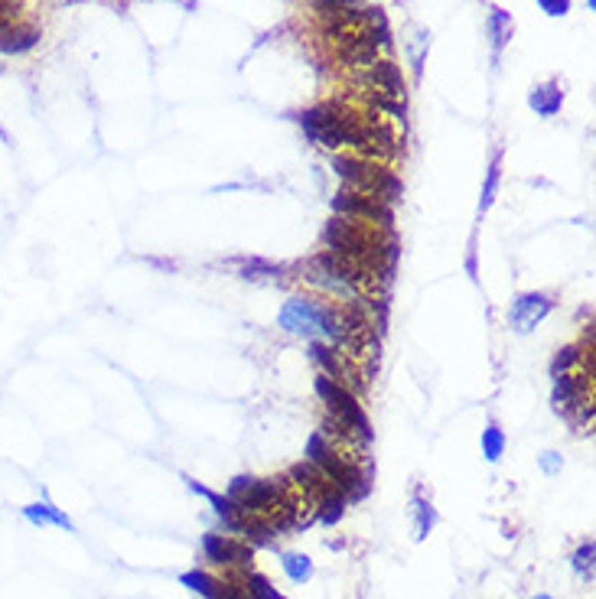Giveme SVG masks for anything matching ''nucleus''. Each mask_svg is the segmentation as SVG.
<instances>
[{"label":"nucleus","instance_id":"f257e3e1","mask_svg":"<svg viewBox=\"0 0 596 599\" xmlns=\"http://www.w3.org/2000/svg\"><path fill=\"white\" fill-rule=\"evenodd\" d=\"M284 333L300 335V339H310V343H332V345H346V326H342V313L323 300L313 297H290L281 307V317H277Z\"/></svg>","mask_w":596,"mask_h":599},{"label":"nucleus","instance_id":"f03ea898","mask_svg":"<svg viewBox=\"0 0 596 599\" xmlns=\"http://www.w3.org/2000/svg\"><path fill=\"white\" fill-rule=\"evenodd\" d=\"M323 241H326V248H330V255L346 257V261H352V264L368 271V274H378V271H382L384 245L382 238H378V228H366L358 219L332 215L323 228Z\"/></svg>","mask_w":596,"mask_h":599},{"label":"nucleus","instance_id":"7ed1b4c3","mask_svg":"<svg viewBox=\"0 0 596 599\" xmlns=\"http://www.w3.org/2000/svg\"><path fill=\"white\" fill-rule=\"evenodd\" d=\"M358 124H362V118L352 114L349 108H342L339 102L316 104L300 114L303 134L320 147H356Z\"/></svg>","mask_w":596,"mask_h":599},{"label":"nucleus","instance_id":"20e7f679","mask_svg":"<svg viewBox=\"0 0 596 599\" xmlns=\"http://www.w3.org/2000/svg\"><path fill=\"white\" fill-rule=\"evenodd\" d=\"M332 170L339 173V180L346 183L356 192H366V196H375L382 202L388 199H398L401 183L394 173H388L378 163L366 160V156H332Z\"/></svg>","mask_w":596,"mask_h":599},{"label":"nucleus","instance_id":"39448f33","mask_svg":"<svg viewBox=\"0 0 596 599\" xmlns=\"http://www.w3.org/2000/svg\"><path fill=\"white\" fill-rule=\"evenodd\" d=\"M307 462H313L316 469L323 472L326 479L339 488L346 498L366 496V479H362V472L352 466V460H346V456H339L336 450H332L326 434H313V437L307 440Z\"/></svg>","mask_w":596,"mask_h":599},{"label":"nucleus","instance_id":"423d86ee","mask_svg":"<svg viewBox=\"0 0 596 599\" xmlns=\"http://www.w3.org/2000/svg\"><path fill=\"white\" fill-rule=\"evenodd\" d=\"M313 388H316V398L326 404V411H330L332 417L339 420V424H346V427H349L352 434H358L366 443L372 440V424H368L362 404H358V398L349 388H342L339 381H332L330 375H316Z\"/></svg>","mask_w":596,"mask_h":599},{"label":"nucleus","instance_id":"0eeeda50","mask_svg":"<svg viewBox=\"0 0 596 599\" xmlns=\"http://www.w3.org/2000/svg\"><path fill=\"white\" fill-rule=\"evenodd\" d=\"M284 498V488L281 482L274 479H255V476H239V479L229 482V502L239 505L241 514H267V512H277Z\"/></svg>","mask_w":596,"mask_h":599},{"label":"nucleus","instance_id":"6e6552de","mask_svg":"<svg viewBox=\"0 0 596 599\" xmlns=\"http://www.w3.org/2000/svg\"><path fill=\"white\" fill-rule=\"evenodd\" d=\"M332 212L342 219H358V222H375V225H392V209L384 206L382 199L356 192V189H339L332 196Z\"/></svg>","mask_w":596,"mask_h":599},{"label":"nucleus","instance_id":"1a4fd4ad","mask_svg":"<svg viewBox=\"0 0 596 599\" xmlns=\"http://www.w3.org/2000/svg\"><path fill=\"white\" fill-rule=\"evenodd\" d=\"M356 150H362V156L372 163H384L392 160L398 154V138H394V130L378 118H362L358 124V138H356Z\"/></svg>","mask_w":596,"mask_h":599},{"label":"nucleus","instance_id":"9d476101","mask_svg":"<svg viewBox=\"0 0 596 599\" xmlns=\"http://www.w3.org/2000/svg\"><path fill=\"white\" fill-rule=\"evenodd\" d=\"M551 309H554V300L547 297V293H541V291L519 293L509 307V326L515 329V333L525 335L545 323V319L551 317Z\"/></svg>","mask_w":596,"mask_h":599},{"label":"nucleus","instance_id":"9b49d317","mask_svg":"<svg viewBox=\"0 0 596 599\" xmlns=\"http://www.w3.org/2000/svg\"><path fill=\"white\" fill-rule=\"evenodd\" d=\"M203 550L212 564L221 567H251V548L231 541L229 534H203Z\"/></svg>","mask_w":596,"mask_h":599},{"label":"nucleus","instance_id":"f8f14e48","mask_svg":"<svg viewBox=\"0 0 596 599\" xmlns=\"http://www.w3.org/2000/svg\"><path fill=\"white\" fill-rule=\"evenodd\" d=\"M366 85L372 88V94L375 98H392V102H398V98H404V76H401V69L394 66V62L382 59V62H372L366 72Z\"/></svg>","mask_w":596,"mask_h":599},{"label":"nucleus","instance_id":"ddd939ff","mask_svg":"<svg viewBox=\"0 0 596 599\" xmlns=\"http://www.w3.org/2000/svg\"><path fill=\"white\" fill-rule=\"evenodd\" d=\"M587 391H590V378L564 371V375L554 378V407L557 411H583Z\"/></svg>","mask_w":596,"mask_h":599},{"label":"nucleus","instance_id":"4468645a","mask_svg":"<svg viewBox=\"0 0 596 599\" xmlns=\"http://www.w3.org/2000/svg\"><path fill=\"white\" fill-rule=\"evenodd\" d=\"M40 40H43L40 26L26 23V20H17V23H10V26H0V52H4V56H23V52L36 49Z\"/></svg>","mask_w":596,"mask_h":599},{"label":"nucleus","instance_id":"2eb2a0df","mask_svg":"<svg viewBox=\"0 0 596 599\" xmlns=\"http://www.w3.org/2000/svg\"><path fill=\"white\" fill-rule=\"evenodd\" d=\"M310 355H313V362L323 365V375H330L332 381H349V362L342 359V355H349V352H342L326 343H313L310 345Z\"/></svg>","mask_w":596,"mask_h":599},{"label":"nucleus","instance_id":"dca6fc26","mask_svg":"<svg viewBox=\"0 0 596 599\" xmlns=\"http://www.w3.org/2000/svg\"><path fill=\"white\" fill-rule=\"evenodd\" d=\"M528 104L535 108V114H541V118H554V114L561 112V104H564L561 82H545V85L531 88Z\"/></svg>","mask_w":596,"mask_h":599},{"label":"nucleus","instance_id":"f3484780","mask_svg":"<svg viewBox=\"0 0 596 599\" xmlns=\"http://www.w3.org/2000/svg\"><path fill=\"white\" fill-rule=\"evenodd\" d=\"M511 30H515V23H511L509 10H502V7L489 10L486 33H489V40H492V59H499V56H502V49L509 46V40H511Z\"/></svg>","mask_w":596,"mask_h":599},{"label":"nucleus","instance_id":"a211bd4d","mask_svg":"<svg viewBox=\"0 0 596 599\" xmlns=\"http://www.w3.org/2000/svg\"><path fill=\"white\" fill-rule=\"evenodd\" d=\"M23 514L33 524H56V528L72 531V518H68L66 512H59L56 505H50V502H33V505L23 508Z\"/></svg>","mask_w":596,"mask_h":599},{"label":"nucleus","instance_id":"6ab92c4d","mask_svg":"<svg viewBox=\"0 0 596 599\" xmlns=\"http://www.w3.org/2000/svg\"><path fill=\"white\" fill-rule=\"evenodd\" d=\"M179 583L189 586L193 593H199V596H205V599H221V580L209 577L205 570H186V574L179 577Z\"/></svg>","mask_w":596,"mask_h":599},{"label":"nucleus","instance_id":"aec40b11","mask_svg":"<svg viewBox=\"0 0 596 599\" xmlns=\"http://www.w3.org/2000/svg\"><path fill=\"white\" fill-rule=\"evenodd\" d=\"M499 183H502V154H495L489 163L486 183H483V196H479V215H486L495 202V192H499Z\"/></svg>","mask_w":596,"mask_h":599},{"label":"nucleus","instance_id":"412c9836","mask_svg":"<svg viewBox=\"0 0 596 599\" xmlns=\"http://www.w3.org/2000/svg\"><path fill=\"white\" fill-rule=\"evenodd\" d=\"M281 564H284V574H287L293 583H307L310 577H313V560H310L307 554H297V550H290V554L281 557Z\"/></svg>","mask_w":596,"mask_h":599},{"label":"nucleus","instance_id":"4be33fe9","mask_svg":"<svg viewBox=\"0 0 596 599\" xmlns=\"http://www.w3.org/2000/svg\"><path fill=\"white\" fill-rule=\"evenodd\" d=\"M505 446H509V440H505L502 427H499V424H489V427L483 430V456H486L489 462H499L505 453Z\"/></svg>","mask_w":596,"mask_h":599},{"label":"nucleus","instance_id":"5701e85b","mask_svg":"<svg viewBox=\"0 0 596 599\" xmlns=\"http://www.w3.org/2000/svg\"><path fill=\"white\" fill-rule=\"evenodd\" d=\"M313 10L330 23V20H339L352 10H358V0H313Z\"/></svg>","mask_w":596,"mask_h":599},{"label":"nucleus","instance_id":"b1692460","mask_svg":"<svg viewBox=\"0 0 596 599\" xmlns=\"http://www.w3.org/2000/svg\"><path fill=\"white\" fill-rule=\"evenodd\" d=\"M342 512H346V496H342L339 488H330L323 496V502H320V518L326 524H336L342 518Z\"/></svg>","mask_w":596,"mask_h":599},{"label":"nucleus","instance_id":"393cba45","mask_svg":"<svg viewBox=\"0 0 596 599\" xmlns=\"http://www.w3.org/2000/svg\"><path fill=\"white\" fill-rule=\"evenodd\" d=\"M245 590H248V596H251V599H287L284 593L274 590L271 580H267V577H261V574H248L245 577Z\"/></svg>","mask_w":596,"mask_h":599},{"label":"nucleus","instance_id":"a878e982","mask_svg":"<svg viewBox=\"0 0 596 599\" xmlns=\"http://www.w3.org/2000/svg\"><path fill=\"white\" fill-rule=\"evenodd\" d=\"M414 524H418V538L424 541L430 534V528L437 524V512L427 498H414Z\"/></svg>","mask_w":596,"mask_h":599},{"label":"nucleus","instance_id":"bb28decb","mask_svg":"<svg viewBox=\"0 0 596 599\" xmlns=\"http://www.w3.org/2000/svg\"><path fill=\"white\" fill-rule=\"evenodd\" d=\"M580 345H567V349H561L557 355H554V362H551V378H557V375H564V371H571L573 365L580 362Z\"/></svg>","mask_w":596,"mask_h":599},{"label":"nucleus","instance_id":"cd10ccee","mask_svg":"<svg viewBox=\"0 0 596 599\" xmlns=\"http://www.w3.org/2000/svg\"><path fill=\"white\" fill-rule=\"evenodd\" d=\"M593 554H596V548H593V541H587L583 548L573 554V567H577V574H593Z\"/></svg>","mask_w":596,"mask_h":599},{"label":"nucleus","instance_id":"c85d7f7f","mask_svg":"<svg viewBox=\"0 0 596 599\" xmlns=\"http://www.w3.org/2000/svg\"><path fill=\"white\" fill-rule=\"evenodd\" d=\"M20 20V4L17 0H0V26H10Z\"/></svg>","mask_w":596,"mask_h":599},{"label":"nucleus","instance_id":"c756f323","mask_svg":"<svg viewBox=\"0 0 596 599\" xmlns=\"http://www.w3.org/2000/svg\"><path fill=\"white\" fill-rule=\"evenodd\" d=\"M537 7L545 10L547 17H564L571 10V0H537Z\"/></svg>","mask_w":596,"mask_h":599},{"label":"nucleus","instance_id":"7c9ffc66","mask_svg":"<svg viewBox=\"0 0 596 599\" xmlns=\"http://www.w3.org/2000/svg\"><path fill=\"white\" fill-rule=\"evenodd\" d=\"M541 466H545V472H557V469H561V456H557V453H545V456H541Z\"/></svg>","mask_w":596,"mask_h":599},{"label":"nucleus","instance_id":"2f4dec72","mask_svg":"<svg viewBox=\"0 0 596 599\" xmlns=\"http://www.w3.org/2000/svg\"><path fill=\"white\" fill-rule=\"evenodd\" d=\"M587 7H590V10H593V7H596V0H587Z\"/></svg>","mask_w":596,"mask_h":599},{"label":"nucleus","instance_id":"473e14b6","mask_svg":"<svg viewBox=\"0 0 596 599\" xmlns=\"http://www.w3.org/2000/svg\"><path fill=\"white\" fill-rule=\"evenodd\" d=\"M535 599H551V596H535Z\"/></svg>","mask_w":596,"mask_h":599}]
</instances>
